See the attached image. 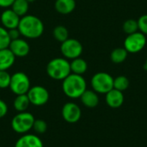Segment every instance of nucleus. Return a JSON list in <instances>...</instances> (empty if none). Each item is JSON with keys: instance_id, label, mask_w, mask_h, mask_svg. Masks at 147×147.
I'll list each match as a JSON object with an SVG mask.
<instances>
[{"instance_id": "nucleus-15", "label": "nucleus", "mask_w": 147, "mask_h": 147, "mask_svg": "<svg viewBox=\"0 0 147 147\" xmlns=\"http://www.w3.org/2000/svg\"><path fill=\"white\" fill-rule=\"evenodd\" d=\"M81 102L88 109H94L99 104V96L93 90H86L80 96Z\"/></svg>"}, {"instance_id": "nucleus-2", "label": "nucleus", "mask_w": 147, "mask_h": 147, "mask_svg": "<svg viewBox=\"0 0 147 147\" xmlns=\"http://www.w3.org/2000/svg\"><path fill=\"white\" fill-rule=\"evenodd\" d=\"M87 84L82 75L71 73L62 80V90L64 94L71 99L80 98L82 94L87 90Z\"/></svg>"}, {"instance_id": "nucleus-12", "label": "nucleus", "mask_w": 147, "mask_h": 147, "mask_svg": "<svg viewBox=\"0 0 147 147\" xmlns=\"http://www.w3.org/2000/svg\"><path fill=\"white\" fill-rule=\"evenodd\" d=\"M8 48L16 58H24L28 55L30 51V46L28 41L21 38L11 40Z\"/></svg>"}, {"instance_id": "nucleus-30", "label": "nucleus", "mask_w": 147, "mask_h": 147, "mask_svg": "<svg viewBox=\"0 0 147 147\" xmlns=\"http://www.w3.org/2000/svg\"><path fill=\"white\" fill-rule=\"evenodd\" d=\"M8 112V106L4 101L0 99V119L4 117Z\"/></svg>"}, {"instance_id": "nucleus-21", "label": "nucleus", "mask_w": 147, "mask_h": 147, "mask_svg": "<svg viewBox=\"0 0 147 147\" xmlns=\"http://www.w3.org/2000/svg\"><path fill=\"white\" fill-rule=\"evenodd\" d=\"M128 53L124 47H116L110 53V59L114 64H121L127 58Z\"/></svg>"}, {"instance_id": "nucleus-19", "label": "nucleus", "mask_w": 147, "mask_h": 147, "mask_svg": "<svg viewBox=\"0 0 147 147\" xmlns=\"http://www.w3.org/2000/svg\"><path fill=\"white\" fill-rule=\"evenodd\" d=\"M29 105H30V102L27 94L16 96L13 102V106L18 113L27 111Z\"/></svg>"}, {"instance_id": "nucleus-26", "label": "nucleus", "mask_w": 147, "mask_h": 147, "mask_svg": "<svg viewBox=\"0 0 147 147\" xmlns=\"http://www.w3.org/2000/svg\"><path fill=\"white\" fill-rule=\"evenodd\" d=\"M34 131L37 134H43L47 132V124L44 120L41 119H37L34 120V125H33V128Z\"/></svg>"}, {"instance_id": "nucleus-17", "label": "nucleus", "mask_w": 147, "mask_h": 147, "mask_svg": "<svg viewBox=\"0 0 147 147\" xmlns=\"http://www.w3.org/2000/svg\"><path fill=\"white\" fill-rule=\"evenodd\" d=\"M55 10L61 15H69L76 8L75 0H56L54 3Z\"/></svg>"}, {"instance_id": "nucleus-11", "label": "nucleus", "mask_w": 147, "mask_h": 147, "mask_svg": "<svg viewBox=\"0 0 147 147\" xmlns=\"http://www.w3.org/2000/svg\"><path fill=\"white\" fill-rule=\"evenodd\" d=\"M20 19L21 17L16 13H15L10 8L4 9V10L0 16L2 26L7 30L17 28L20 22Z\"/></svg>"}, {"instance_id": "nucleus-6", "label": "nucleus", "mask_w": 147, "mask_h": 147, "mask_svg": "<svg viewBox=\"0 0 147 147\" xmlns=\"http://www.w3.org/2000/svg\"><path fill=\"white\" fill-rule=\"evenodd\" d=\"M30 87V80L26 73L17 71L11 75L9 88L16 96L27 94Z\"/></svg>"}, {"instance_id": "nucleus-28", "label": "nucleus", "mask_w": 147, "mask_h": 147, "mask_svg": "<svg viewBox=\"0 0 147 147\" xmlns=\"http://www.w3.org/2000/svg\"><path fill=\"white\" fill-rule=\"evenodd\" d=\"M139 30L145 35H147V14L142 15L138 20Z\"/></svg>"}, {"instance_id": "nucleus-20", "label": "nucleus", "mask_w": 147, "mask_h": 147, "mask_svg": "<svg viewBox=\"0 0 147 147\" xmlns=\"http://www.w3.org/2000/svg\"><path fill=\"white\" fill-rule=\"evenodd\" d=\"M10 9L20 17H22L28 14L29 9V2L28 0H15Z\"/></svg>"}, {"instance_id": "nucleus-4", "label": "nucleus", "mask_w": 147, "mask_h": 147, "mask_svg": "<svg viewBox=\"0 0 147 147\" xmlns=\"http://www.w3.org/2000/svg\"><path fill=\"white\" fill-rule=\"evenodd\" d=\"M34 117L31 113L27 111L20 112L11 120V128L17 134H25L33 128Z\"/></svg>"}, {"instance_id": "nucleus-27", "label": "nucleus", "mask_w": 147, "mask_h": 147, "mask_svg": "<svg viewBox=\"0 0 147 147\" xmlns=\"http://www.w3.org/2000/svg\"><path fill=\"white\" fill-rule=\"evenodd\" d=\"M11 75L7 71H0V89H7L9 86Z\"/></svg>"}, {"instance_id": "nucleus-9", "label": "nucleus", "mask_w": 147, "mask_h": 147, "mask_svg": "<svg viewBox=\"0 0 147 147\" xmlns=\"http://www.w3.org/2000/svg\"><path fill=\"white\" fill-rule=\"evenodd\" d=\"M27 95L29 99L30 104H33L34 106L45 105L49 100L48 90L45 87L40 85L30 87Z\"/></svg>"}, {"instance_id": "nucleus-1", "label": "nucleus", "mask_w": 147, "mask_h": 147, "mask_svg": "<svg viewBox=\"0 0 147 147\" xmlns=\"http://www.w3.org/2000/svg\"><path fill=\"white\" fill-rule=\"evenodd\" d=\"M17 28L22 36L28 39H37L43 34L45 28L38 16L27 14L21 17Z\"/></svg>"}, {"instance_id": "nucleus-3", "label": "nucleus", "mask_w": 147, "mask_h": 147, "mask_svg": "<svg viewBox=\"0 0 147 147\" xmlns=\"http://www.w3.org/2000/svg\"><path fill=\"white\" fill-rule=\"evenodd\" d=\"M46 71L49 78L59 81L64 80L71 73L70 62L64 57L54 58L51 59L47 65Z\"/></svg>"}, {"instance_id": "nucleus-10", "label": "nucleus", "mask_w": 147, "mask_h": 147, "mask_svg": "<svg viewBox=\"0 0 147 147\" xmlns=\"http://www.w3.org/2000/svg\"><path fill=\"white\" fill-rule=\"evenodd\" d=\"M62 117L63 119L71 124L73 123H77L82 115V112H81V109L79 108V106L74 102H66L63 108H62Z\"/></svg>"}, {"instance_id": "nucleus-24", "label": "nucleus", "mask_w": 147, "mask_h": 147, "mask_svg": "<svg viewBox=\"0 0 147 147\" xmlns=\"http://www.w3.org/2000/svg\"><path fill=\"white\" fill-rule=\"evenodd\" d=\"M122 29L124 33L127 34H131L135 32H138L139 30L138 21L134 19H127V21L124 22L122 25Z\"/></svg>"}, {"instance_id": "nucleus-22", "label": "nucleus", "mask_w": 147, "mask_h": 147, "mask_svg": "<svg viewBox=\"0 0 147 147\" xmlns=\"http://www.w3.org/2000/svg\"><path fill=\"white\" fill-rule=\"evenodd\" d=\"M53 36L57 41L62 43L69 38V31L65 26L58 25L53 30Z\"/></svg>"}, {"instance_id": "nucleus-13", "label": "nucleus", "mask_w": 147, "mask_h": 147, "mask_svg": "<svg viewBox=\"0 0 147 147\" xmlns=\"http://www.w3.org/2000/svg\"><path fill=\"white\" fill-rule=\"evenodd\" d=\"M106 103L111 109H119L122 106L124 102V95L123 92L112 89L106 94Z\"/></svg>"}, {"instance_id": "nucleus-8", "label": "nucleus", "mask_w": 147, "mask_h": 147, "mask_svg": "<svg viewBox=\"0 0 147 147\" xmlns=\"http://www.w3.org/2000/svg\"><path fill=\"white\" fill-rule=\"evenodd\" d=\"M83 45L81 42L73 38H68L60 45V52L66 59H74L83 53Z\"/></svg>"}, {"instance_id": "nucleus-29", "label": "nucleus", "mask_w": 147, "mask_h": 147, "mask_svg": "<svg viewBox=\"0 0 147 147\" xmlns=\"http://www.w3.org/2000/svg\"><path fill=\"white\" fill-rule=\"evenodd\" d=\"M8 33H9V36L10 38V40H16L18 38H20V32L18 30V28H13V29H9L8 30Z\"/></svg>"}, {"instance_id": "nucleus-32", "label": "nucleus", "mask_w": 147, "mask_h": 147, "mask_svg": "<svg viewBox=\"0 0 147 147\" xmlns=\"http://www.w3.org/2000/svg\"><path fill=\"white\" fill-rule=\"evenodd\" d=\"M144 69L147 71V58L146 59V62H145V65H144Z\"/></svg>"}, {"instance_id": "nucleus-7", "label": "nucleus", "mask_w": 147, "mask_h": 147, "mask_svg": "<svg viewBox=\"0 0 147 147\" xmlns=\"http://www.w3.org/2000/svg\"><path fill=\"white\" fill-rule=\"evenodd\" d=\"M146 45V35L141 32H135L127 34L124 40V48L128 53H138L142 51Z\"/></svg>"}, {"instance_id": "nucleus-14", "label": "nucleus", "mask_w": 147, "mask_h": 147, "mask_svg": "<svg viewBox=\"0 0 147 147\" xmlns=\"http://www.w3.org/2000/svg\"><path fill=\"white\" fill-rule=\"evenodd\" d=\"M15 147H43V143L37 135L25 134L17 140Z\"/></svg>"}, {"instance_id": "nucleus-5", "label": "nucleus", "mask_w": 147, "mask_h": 147, "mask_svg": "<svg viewBox=\"0 0 147 147\" xmlns=\"http://www.w3.org/2000/svg\"><path fill=\"white\" fill-rule=\"evenodd\" d=\"M91 87L97 94H107L114 89V78L104 71L96 73L90 81Z\"/></svg>"}, {"instance_id": "nucleus-23", "label": "nucleus", "mask_w": 147, "mask_h": 147, "mask_svg": "<svg viewBox=\"0 0 147 147\" xmlns=\"http://www.w3.org/2000/svg\"><path fill=\"white\" fill-rule=\"evenodd\" d=\"M129 87V79L126 76H118L114 78V89L121 92L127 90Z\"/></svg>"}, {"instance_id": "nucleus-33", "label": "nucleus", "mask_w": 147, "mask_h": 147, "mask_svg": "<svg viewBox=\"0 0 147 147\" xmlns=\"http://www.w3.org/2000/svg\"><path fill=\"white\" fill-rule=\"evenodd\" d=\"M29 3H32V2H34V1H35V0H28Z\"/></svg>"}, {"instance_id": "nucleus-25", "label": "nucleus", "mask_w": 147, "mask_h": 147, "mask_svg": "<svg viewBox=\"0 0 147 147\" xmlns=\"http://www.w3.org/2000/svg\"><path fill=\"white\" fill-rule=\"evenodd\" d=\"M10 41L8 30L3 26H0V50L8 48Z\"/></svg>"}, {"instance_id": "nucleus-31", "label": "nucleus", "mask_w": 147, "mask_h": 147, "mask_svg": "<svg viewBox=\"0 0 147 147\" xmlns=\"http://www.w3.org/2000/svg\"><path fill=\"white\" fill-rule=\"evenodd\" d=\"M15 0H0V7L3 9H9L12 6Z\"/></svg>"}, {"instance_id": "nucleus-18", "label": "nucleus", "mask_w": 147, "mask_h": 147, "mask_svg": "<svg viewBox=\"0 0 147 147\" xmlns=\"http://www.w3.org/2000/svg\"><path fill=\"white\" fill-rule=\"evenodd\" d=\"M70 66H71V73H74L77 75H82V76L83 74L86 72L88 69L87 62L80 57L71 59V61L70 62Z\"/></svg>"}, {"instance_id": "nucleus-16", "label": "nucleus", "mask_w": 147, "mask_h": 147, "mask_svg": "<svg viewBox=\"0 0 147 147\" xmlns=\"http://www.w3.org/2000/svg\"><path fill=\"white\" fill-rule=\"evenodd\" d=\"M16 57L9 48L0 50V71L9 70L15 63Z\"/></svg>"}]
</instances>
